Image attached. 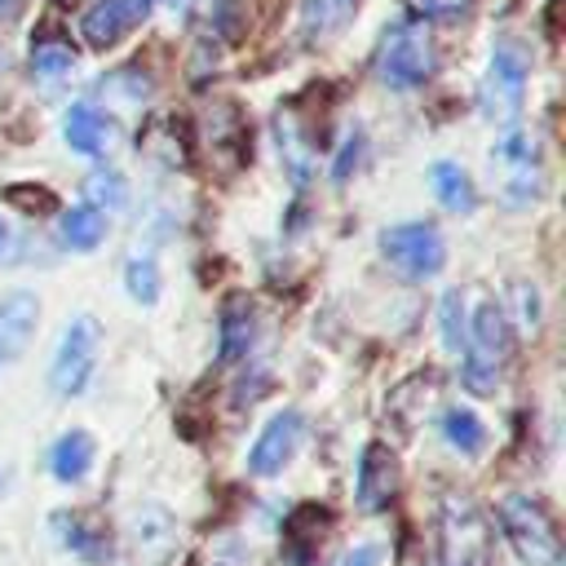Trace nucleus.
I'll return each instance as SVG.
<instances>
[{
	"mask_svg": "<svg viewBox=\"0 0 566 566\" xmlns=\"http://www.w3.org/2000/svg\"><path fill=\"white\" fill-rule=\"evenodd\" d=\"M49 464H53L57 482H80L88 473V464H93V438L84 429L62 433L57 447H53V455H49Z\"/></svg>",
	"mask_w": 566,
	"mask_h": 566,
	"instance_id": "nucleus-19",
	"label": "nucleus"
},
{
	"mask_svg": "<svg viewBox=\"0 0 566 566\" xmlns=\"http://www.w3.org/2000/svg\"><path fill=\"white\" fill-rule=\"evenodd\" d=\"M442 433H447V442H451L455 451H464V455H478L482 442H486L482 420H478L473 411H464V407H451V411L442 416Z\"/></svg>",
	"mask_w": 566,
	"mask_h": 566,
	"instance_id": "nucleus-24",
	"label": "nucleus"
},
{
	"mask_svg": "<svg viewBox=\"0 0 566 566\" xmlns=\"http://www.w3.org/2000/svg\"><path fill=\"white\" fill-rule=\"evenodd\" d=\"M84 195H88L84 203L97 208V212H102V203H106V208H119V203H124V181H119V172H93V177L84 181Z\"/></svg>",
	"mask_w": 566,
	"mask_h": 566,
	"instance_id": "nucleus-27",
	"label": "nucleus"
},
{
	"mask_svg": "<svg viewBox=\"0 0 566 566\" xmlns=\"http://www.w3.org/2000/svg\"><path fill=\"white\" fill-rule=\"evenodd\" d=\"M203 137H208L203 146L212 150V159H221L226 168L243 164V155H248V124L234 111V102H217V106L203 111Z\"/></svg>",
	"mask_w": 566,
	"mask_h": 566,
	"instance_id": "nucleus-11",
	"label": "nucleus"
},
{
	"mask_svg": "<svg viewBox=\"0 0 566 566\" xmlns=\"http://www.w3.org/2000/svg\"><path fill=\"white\" fill-rule=\"evenodd\" d=\"M513 349V332H509V314L495 301H482L478 314L469 318V336H464V385L473 394H495L500 367L509 363Z\"/></svg>",
	"mask_w": 566,
	"mask_h": 566,
	"instance_id": "nucleus-2",
	"label": "nucleus"
},
{
	"mask_svg": "<svg viewBox=\"0 0 566 566\" xmlns=\"http://www.w3.org/2000/svg\"><path fill=\"white\" fill-rule=\"evenodd\" d=\"M133 548H137V562H146V566L164 562L172 548V517L164 509H142L133 517Z\"/></svg>",
	"mask_w": 566,
	"mask_h": 566,
	"instance_id": "nucleus-15",
	"label": "nucleus"
},
{
	"mask_svg": "<svg viewBox=\"0 0 566 566\" xmlns=\"http://www.w3.org/2000/svg\"><path fill=\"white\" fill-rule=\"evenodd\" d=\"M195 22L203 35L234 40L248 27V0H195Z\"/></svg>",
	"mask_w": 566,
	"mask_h": 566,
	"instance_id": "nucleus-17",
	"label": "nucleus"
},
{
	"mask_svg": "<svg viewBox=\"0 0 566 566\" xmlns=\"http://www.w3.org/2000/svg\"><path fill=\"white\" fill-rule=\"evenodd\" d=\"M35 318H40V301L31 292H9L0 296V363L18 358L35 332Z\"/></svg>",
	"mask_w": 566,
	"mask_h": 566,
	"instance_id": "nucleus-13",
	"label": "nucleus"
},
{
	"mask_svg": "<svg viewBox=\"0 0 566 566\" xmlns=\"http://www.w3.org/2000/svg\"><path fill=\"white\" fill-rule=\"evenodd\" d=\"M4 252H9V226L0 221V256H4Z\"/></svg>",
	"mask_w": 566,
	"mask_h": 566,
	"instance_id": "nucleus-34",
	"label": "nucleus"
},
{
	"mask_svg": "<svg viewBox=\"0 0 566 566\" xmlns=\"http://www.w3.org/2000/svg\"><path fill=\"white\" fill-rule=\"evenodd\" d=\"M394 495H398V460L385 442H371L358 460V509L380 513V509H389Z\"/></svg>",
	"mask_w": 566,
	"mask_h": 566,
	"instance_id": "nucleus-9",
	"label": "nucleus"
},
{
	"mask_svg": "<svg viewBox=\"0 0 566 566\" xmlns=\"http://www.w3.org/2000/svg\"><path fill=\"white\" fill-rule=\"evenodd\" d=\"M358 150H363V137L354 133V137L345 142V150H340V159H336V168H332V181H345V177H349V168L358 164Z\"/></svg>",
	"mask_w": 566,
	"mask_h": 566,
	"instance_id": "nucleus-30",
	"label": "nucleus"
},
{
	"mask_svg": "<svg viewBox=\"0 0 566 566\" xmlns=\"http://www.w3.org/2000/svg\"><path fill=\"white\" fill-rule=\"evenodd\" d=\"M500 526H504L509 548L522 562H531V566H553L557 562V553H562L557 526H553V517L531 495H509L500 504Z\"/></svg>",
	"mask_w": 566,
	"mask_h": 566,
	"instance_id": "nucleus-4",
	"label": "nucleus"
},
{
	"mask_svg": "<svg viewBox=\"0 0 566 566\" xmlns=\"http://www.w3.org/2000/svg\"><path fill=\"white\" fill-rule=\"evenodd\" d=\"M31 203V208H57V199L49 190H31V186H9V203Z\"/></svg>",
	"mask_w": 566,
	"mask_h": 566,
	"instance_id": "nucleus-31",
	"label": "nucleus"
},
{
	"mask_svg": "<svg viewBox=\"0 0 566 566\" xmlns=\"http://www.w3.org/2000/svg\"><path fill=\"white\" fill-rule=\"evenodd\" d=\"M274 133H279V155H283V164H287L292 181H296V186H305V181H310V146H305L301 128H296V115H292V111H279Z\"/></svg>",
	"mask_w": 566,
	"mask_h": 566,
	"instance_id": "nucleus-21",
	"label": "nucleus"
},
{
	"mask_svg": "<svg viewBox=\"0 0 566 566\" xmlns=\"http://www.w3.org/2000/svg\"><path fill=\"white\" fill-rule=\"evenodd\" d=\"M31 71L44 75V80H62V75L75 71V49L62 44L57 35H44V40L31 44Z\"/></svg>",
	"mask_w": 566,
	"mask_h": 566,
	"instance_id": "nucleus-22",
	"label": "nucleus"
},
{
	"mask_svg": "<svg viewBox=\"0 0 566 566\" xmlns=\"http://www.w3.org/2000/svg\"><path fill=\"white\" fill-rule=\"evenodd\" d=\"M522 93H526V62L517 49H495L491 62H486V75H482V115L495 119V124H513L517 111H522Z\"/></svg>",
	"mask_w": 566,
	"mask_h": 566,
	"instance_id": "nucleus-7",
	"label": "nucleus"
},
{
	"mask_svg": "<svg viewBox=\"0 0 566 566\" xmlns=\"http://www.w3.org/2000/svg\"><path fill=\"white\" fill-rule=\"evenodd\" d=\"M380 252H385V261H389L398 274H407V279H429V274H438L442 261H447V243H442L438 226H429V221L389 226V230L380 234Z\"/></svg>",
	"mask_w": 566,
	"mask_h": 566,
	"instance_id": "nucleus-5",
	"label": "nucleus"
},
{
	"mask_svg": "<svg viewBox=\"0 0 566 566\" xmlns=\"http://www.w3.org/2000/svg\"><path fill=\"white\" fill-rule=\"evenodd\" d=\"M150 4H155V0H97V4L84 13L80 35L88 40V49H106V44H115L128 27L146 22Z\"/></svg>",
	"mask_w": 566,
	"mask_h": 566,
	"instance_id": "nucleus-10",
	"label": "nucleus"
},
{
	"mask_svg": "<svg viewBox=\"0 0 566 566\" xmlns=\"http://www.w3.org/2000/svg\"><path fill=\"white\" fill-rule=\"evenodd\" d=\"M62 137H66V146H71L75 155L97 159V155H106V150H111L115 128H111V119H106L93 102H75V106L62 115Z\"/></svg>",
	"mask_w": 566,
	"mask_h": 566,
	"instance_id": "nucleus-12",
	"label": "nucleus"
},
{
	"mask_svg": "<svg viewBox=\"0 0 566 566\" xmlns=\"http://www.w3.org/2000/svg\"><path fill=\"white\" fill-rule=\"evenodd\" d=\"M57 230H62V239H66L75 252H93V248L102 243V234H106V217H102L97 208H88V203H75V208L62 212Z\"/></svg>",
	"mask_w": 566,
	"mask_h": 566,
	"instance_id": "nucleus-20",
	"label": "nucleus"
},
{
	"mask_svg": "<svg viewBox=\"0 0 566 566\" xmlns=\"http://www.w3.org/2000/svg\"><path fill=\"white\" fill-rule=\"evenodd\" d=\"M354 13H358V0H305L301 4V31L310 40H332Z\"/></svg>",
	"mask_w": 566,
	"mask_h": 566,
	"instance_id": "nucleus-18",
	"label": "nucleus"
},
{
	"mask_svg": "<svg viewBox=\"0 0 566 566\" xmlns=\"http://www.w3.org/2000/svg\"><path fill=\"white\" fill-rule=\"evenodd\" d=\"M340 566H380V548L376 544H358L354 553L340 557Z\"/></svg>",
	"mask_w": 566,
	"mask_h": 566,
	"instance_id": "nucleus-32",
	"label": "nucleus"
},
{
	"mask_svg": "<svg viewBox=\"0 0 566 566\" xmlns=\"http://www.w3.org/2000/svg\"><path fill=\"white\" fill-rule=\"evenodd\" d=\"M53 526H57V535L66 539V548H75L80 557H102L106 535H102L88 517H80V513H57V517H53Z\"/></svg>",
	"mask_w": 566,
	"mask_h": 566,
	"instance_id": "nucleus-23",
	"label": "nucleus"
},
{
	"mask_svg": "<svg viewBox=\"0 0 566 566\" xmlns=\"http://www.w3.org/2000/svg\"><path fill=\"white\" fill-rule=\"evenodd\" d=\"M513 296H517V310H522V323L535 327L539 323V292L526 287V283H513Z\"/></svg>",
	"mask_w": 566,
	"mask_h": 566,
	"instance_id": "nucleus-29",
	"label": "nucleus"
},
{
	"mask_svg": "<svg viewBox=\"0 0 566 566\" xmlns=\"http://www.w3.org/2000/svg\"><path fill=\"white\" fill-rule=\"evenodd\" d=\"M124 283H128V296L133 301L155 305V296H159V270H155L150 256H133L128 270H124Z\"/></svg>",
	"mask_w": 566,
	"mask_h": 566,
	"instance_id": "nucleus-25",
	"label": "nucleus"
},
{
	"mask_svg": "<svg viewBox=\"0 0 566 566\" xmlns=\"http://www.w3.org/2000/svg\"><path fill=\"white\" fill-rule=\"evenodd\" d=\"M442 566H491V522L469 495H447L438 517Z\"/></svg>",
	"mask_w": 566,
	"mask_h": 566,
	"instance_id": "nucleus-3",
	"label": "nucleus"
},
{
	"mask_svg": "<svg viewBox=\"0 0 566 566\" xmlns=\"http://www.w3.org/2000/svg\"><path fill=\"white\" fill-rule=\"evenodd\" d=\"M301 429H305L301 411H279V416L261 429V438H256V447H252V455H248V469H252L256 478L279 473V469L296 455V447H301Z\"/></svg>",
	"mask_w": 566,
	"mask_h": 566,
	"instance_id": "nucleus-8",
	"label": "nucleus"
},
{
	"mask_svg": "<svg viewBox=\"0 0 566 566\" xmlns=\"http://www.w3.org/2000/svg\"><path fill=\"white\" fill-rule=\"evenodd\" d=\"M473 0H407V9H416L420 13V22L424 18H455V13H464Z\"/></svg>",
	"mask_w": 566,
	"mask_h": 566,
	"instance_id": "nucleus-28",
	"label": "nucleus"
},
{
	"mask_svg": "<svg viewBox=\"0 0 566 566\" xmlns=\"http://www.w3.org/2000/svg\"><path fill=\"white\" fill-rule=\"evenodd\" d=\"M97 340H102V327L93 314H75L57 340V354H53V367H49V385L71 398L88 385L93 376V363H97Z\"/></svg>",
	"mask_w": 566,
	"mask_h": 566,
	"instance_id": "nucleus-6",
	"label": "nucleus"
},
{
	"mask_svg": "<svg viewBox=\"0 0 566 566\" xmlns=\"http://www.w3.org/2000/svg\"><path fill=\"white\" fill-rule=\"evenodd\" d=\"M53 4H66V9H71V4H80V0H53Z\"/></svg>",
	"mask_w": 566,
	"mask_h": 566,
	"instance_id": "nucleus-36",
	"label": "nucleus"
},
{
	"mask_svg": "<svg viewBox=\"0 0 566 566\" xmlns=\"http://www.w3.org/2000/svg\"><path fill=\"white\" fill-rule=\"evenodd\" d=\"M252 336H256V318H252L248 296H230L221 310V358L226 363L243 358L252 349Z\"/></svg>",
	"mask_w": 566,
	"mask_h": 566,
	"instance_id": "nucleus-16",
	"label": "nucleus"
},
{
	"mask_svg": "<svg viewBox=\"0 0 566 566\" xmlns=\"http://www.w3.org/2000/svg\"><path fill=\"white\" fill-rule=\"evenodd\" d=\"M500 4H504V9H509V4H513V0H500Z\"/></svg>",
	"mask_w": 566,
	"mask_h": 566,
	"instance_id": "nucleus-37",
	"label": "nucleus"
},
{
	"mask_svg": "<svg viewBox=\"0 0 566 566\" xmlns=\"http://www.w3.org/2000/svg\"><path fill=\"white\" fill-rule=\"evenodd\" d=\"M164 4H168V9H186L190 0H164Z\"/></svg>",
	"mask_w": 566,
	"mask_h": 566,
	"instance_id": "nucleus-35",
	"label": "nucleus"
},
{
	"mask_svg": "<svg viewBox=\"0 0 566 566\" xmlns=\"http://www.w3.org/2000/svg\"><path fill=\"white\" fill-rule=\"evenodd\" d=\"M464 336H469L464 301H460V292H447V296H442V345L460 354V349H464Z\"/></svg>",
	"mask_w": 566,
	"mask_h": 566,
	"instance_id": "nucleus-26",
	"label": "nucleus"
},
{
	"mask_svg": "<svg viewBox=\"0 0 566 566\" xmlns=\"http://www.w3.org/2000/svg\"><path fill=\"white\" fill-rule=\"evenodd\" d=\"M22 4H27V0H0V22L18 18V13H22Z\"/></svg>",
	"mask_w": 566,
	"mask_h": 566,
	"instance_id": "nucleus-33",
	"label": "nucleus"
},
{
	"mask_svg": "<svg viewBox=\"0 0 566 566\" xmlns=\"http://www.w3.org/2000/svg\"><path fill=\"white\" fill-rule=\"evenodd\" d=\"M429 190L438 195V203L447 208V212H460V217H469L473 208H478V190H473V177L455 164V159H438V164H429Z\"/></svg>",
	"mask_w": 566,
	"mask_h": 566,
	"instance_id": "nucleus-14",
	"label": "nucleus"
},
{
	"mask_svg": "<svg viewBox=\"0 0 566 566\" xmlns=\"http://www.w3.org/2000/svg\"><path fill=\"white\" fill-rule=\"evenodd\" d=\"M371 66H376V80L389 88H420L438 66L433 31L420 18H402V22L385 27Z\"/></svg>",
	"mask_w": 566,
	"mask_h": 566,
	"instance_id": "nucleus-1",
	"label": "nucleus"
}]
</instances>
